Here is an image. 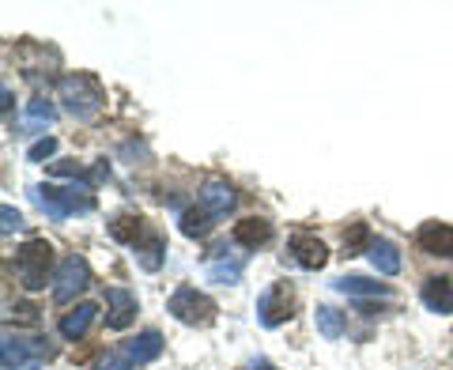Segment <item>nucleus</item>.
<instances>
[{
    "instance_id": "nucleus-22",
    "label": "nucleus",
    "mask_w": 453,
    "mask_h": 370,
    "mask_svg": "<svg viewBox=\"0 0 453 370\" xmlns=\"http://www.w3.org/2000/svg\"><path fill=\"white\" fill-rule=\"evenodd\" d=\"M178 231L186 235V238H204L211 231V216H208L204 208H186L178 216Z\"/></svg>"
},
{
    "instance_id": "nucleus-13",
    "label": "nucleus",
    "mask_w": 453,
    "mask_h": 370,
    "mask_svg": "<svg viewBox=\"0 0 453 370\" xmlns=\"http://www.w3.org/2000/svg\"><path fill=\"white\" fill-rule=\"evenodd\" d=\"M419 298H423V306H427L431 314L449 318V314H453V280H446V276H431V280H423Z\"/></svg>"
},
{
    "instance_id": "nucleus-5",
    "label": "nucleus",
    "mask_w": 453,
    "mask_h": 370,
    "mask_svg": "<svg viewBox=\"0 0 453 370\" xmlns=\"http://www.w3.org/2000/svg\"><path fill=\"white\" fill-rule=\"evenodd\" d=\"M53 355H57V348L42 336H4V344H0V366L35 370V366H46Z\"/></svg>"
},
{
    "instance_id": "nucleus-15",
    "label": "nucleus",
    "mask_w": 453,
    "mask_h": 370,
    "mask_svg": "<svg viewBox=\"0 0 453 370\" xmlns=\"http://www.w3.org/2000/svg\"><path fill=\"white\" fill-rule=\"evenodd\" d=\"M333 288L340 295H348V298H389L393 295L389 283H378L371 276H336Z\"/></svg>"
},
{
    "instance_id": "nucleus-4",
    "label": "nucleus",
    "mask_w": 453,
    "mask_h": 370,
    "mask_svg": "<svg viewBox=\"0 0 453 370\" xmlns=\"http://www.w3.org/2000/svg\"><path fill=\"white\" fill-rule=\"evenodd\" d=\"M166 314L181 325H189V329H208L219 310L204 291H196L193 283H181V288H174V295L166 298Z\"/></svg>"
},
{
    "instance_id": "nucleus-29",
    "label": "nucleus",
    "mask_w": 453,
    "mask_h": 370,
    "mask_svg": "<svg viewBox=\"0 0 453 370\" xmlns=\"http://www.w3.org/2000/svg\"><path fill=\"white\" fill-rule=\"evenodd\" d=\"M250 370H276V366L268 363V359H253V363H250Z\"/></svg>"
},
{
    "instance_id": "nucleus-25",
    "label": "nucleus",
    "mask_w": 453,
    "mask_h": 370,
    "mask_svg": "<svg viewBox=\"0 0 453 370\" xmlns=\"http://www.w3.org/2000/svg\"><path fill=\"white\" fill-rule=\"evenodd\" d=\"M53 121H57L53 103H46V98H31V103H27V129H46Z\"/></svg>"
},
{
    "instance_id": "nucleus-26",
    "label": "nucleus",
    "mask_w": 453,
    "mask_h": 370,
    "mask_svg": "<svg viewBox=\"0 0 453 370\" xmlns=\"http://www.w3.org/2000/svg\"><path fill=\"white\" fill-rule=\"evenodd\" d=\"M95 370H136V363L129 359V351H125V348H113V351H106L103 359L95 363Z\"/></svg>"
},
{
    "instance_id": "nucleus-17",
    "label": "nucleus",
    "mask_w": 453,
    "mask_h": 370,
    "mask_svg": "<svg viewBox=\"0 0 453 370\" xmlns=\"http://www.w3.org/2000/svg\"><path fill=\"white\" fill-rule=\"evenodd\" d=\"M231 238H234L242 250H257V246H265V242L273 238V223L261 220V216H250V220H242V223H234Z\"/></svg>"
},
{
    "instance_id": "nucleus-10",
    "label": "nucleus",
    "mask_w": 453,
    "mask_h": 370,
    "mask_svg": "<svg viewBox=\"0 0 453 370\" xmlns=\"http://www.w3.org/2000/svg\"><path fill=\"white\" fill-rule=\"evenodd\" d=\"M136 310H140V303H136V295L129 291V288H110L106 291V325L110 329H129V325L136 321Z\"/></svg>"
},
{
    "instance_id": "nucleus-16",
    "label": "nucleus",
    "mask_w": 453,
    "mask_h": 370,
    "mask_svg": "<svg viewBox=\"0 0 453 370\" xmlns=\"http://www.w3.org/2000/svg\"><path fill=\"white\" fill-rule=\"evenodd\" d=\"M121 348L129 351V359H133L136 366H144V363H155V359L163 355V336L155 333V329H148V333H136L133 340H125Z\"/></svg>"
},
{
    "instance_id": "nucleus-8",
    "label": "nucleus",
    "mask_w": 453,
    "mask_h": 370,
    "mask_svg": "<svg viewBox=\"0 0 453 370\" xmlns=\"http://www.w3.org/2000/svg\"><path fill=\"white\" fill-rule=\"evenodd\" d=\"M196 204H201L211 220H223V216H231L234 212L238 193H234V185L226 178H208L201 185V193H196Z\"/></svg>"
},
{
    "instance_id": "nucleus-12",
    "label": "nucleus",
    "mask_w": 453,
    "mask_h": 370,
    "mask_svg": "<svg viewBox=\"0 0 453 370\" xmlns=\"http://www.w3.org/2000/svg\"><path fill=\"white\" fill-rule=\"evenodd\" d=\"M133 253H136V265L144 268V273H159L163 261H166V238L155 231V227H148L144 238L133 246Z\"/></svg>"
},
{
    "instance_id": "nucleus-21",
    "label": "nucleus",
    "mask_w": 453,
    "mask_h": 370,
    "mask_svg": "<svg viewBox=\"0 0 453 370\" xmlns=\"http://www.w3.org/2000/svg\"><path fill=\"white\" fill-rule=\"evenodd\" d=\"M366 258H371V265L378 268L381 276H396V273H401V250H396L389 238H374L371 250H366Z\"/></svg>"
},
{
    "instance_id": "nucleus-7",
    "label": "nucleus",
    "mask_w": 453,
    "mask_h": 370,
    "mask_svg": "<svg viewBox=\"0 0 453 370\" xmlns=\"http://www.w3.org/2000/svg\"><path fill=\"white\" fill-rule=\"evenodd\" d=\"M91 288V268L88 261L80 258V253H68V258L57 265V273H53V303H73L76 295H83Z\"/></svg>"
},
{
    "instance_id": "nucleus-20",
    "label": "nucleus",
    "mask_w": 453,
    "mask_h": 370,
    "mask_svg": "<svg viewBox=\"0 0 453 370\" xmlns=\"http://www.w3.org/2000/svg\"><path fill=\"white\" fill-rule=\"evenodd\" d=\"M242 273H246V258H226L223 250H219V261H211L204 268L208 283H223V288H234V283L242 280Z\"/></svg>"
},
{
    "instance_id": "nucleus-19",
    "label": "nucleus",
    "mask_w": 453,
    "mask_h": 370,
    "mask_svg": "<svg viewBox=\"0 0 453 370\" xmlns=\"http://www.w3.org/2000/svg\"><path fill=\"white\" fill-rule=\"evenodd\" d=\"M148 227H151V223H148L144 216L121 212V216H113V220H110V238H113V242H125V246H136V242L144 238Z\"/></svg>"
},
{
    "instance_id": "nucleus-24",
    "label": "nucleus",
    "mask_w": 453,
    "mask_h": 370,
    "mask_svg": "<svg viewBox=\"0 0 453 370\" xmlns=\"http://www.w3.org/2000/svg\"><path fill=\"white\" fill-rule=\"evenodd\" d=\"M371 242H374L371 227H366V223H351L344 231V253H348V258H359V253L371 250Z\"/></svg>"
},
{
    "instance_id": "nucleus-3",
    "label": "nucleus",
    "mask_w": 453,
    "mask_h": 370,
    "mask_svg": "<svg viewBox=\"0 0 453 370\" xmlns=\"http://www.w3.org/2000/svg\"><path fill=\"white\" fill-rule=\"evenodd\" d=\"M53 273H57V258L46 238H27L16 250V276L27 291H42Z\"/></svg>"
},
{
    "instance_id": "nucleus-2",
    "label": "nucleus",
    "mask_w": 453,
    "mask_h": 370,
    "mask_svg": "<svg viewBox=\"0 0 453 370\" xmlns=\"http://www.w3.org/2000/svg\"><path fill=\"white\" fill-rule=\"evenodd\" d=\"M57 98L65 103V110L76 121H95L106 106V91L91 73H68L57 80Z\"/></svg>"
},
{
    "instance_id": "nucleus-6",
    "label": "nucleus",
    "mask_w": 453,
    "mask_h": 370,
    "mask_svg": "<svg viewBox=\"0 0 453 370\" xmlns=\"http://www.w3.org/2000/svg\"><path fill=\"white\" fill-rule=\"evenodd\" d=\"M295 306H299V298H295V288L288 280L268 283L257 298V321L265 329H280V325H288L295 318Z\"/></svg>"
},
{
    "instance_id": "nucleus-11",
    "label": "nucleus",
    "mask_w": 453,
    "mask_h": 370,
    "mask_svg": "<svg viewBox=\"0 0 453 370\" xmlns=\"http://www.w3.org/2000/svg\"><path fill=\"white\" fill-rule=\"evenodd\" d=\"M416 242H419L423 253H431V258L453 261V223H438V220L423 223L416 231Z\"/></svg>"
},
{
    "instance_id": "nucleus-14",
    "label": "nucleus",
    "mask_w": 453,
    "mask_h": 370,
    "mask_svg": "<svg viewBox=\"0 0 453 370\" xmlns=\"http://www.w3.org/2000/svg\"><path fill=\"white\" fill-rule=\"evenodd\" d=\"M95 318H98V306L95 303H80L76 310L61 314V321H57V333H61L65 340H83V336H88V329L95 325Z\"/></svg>"
},
{
    "instance_id": "nucleus-9",
    "label": "nucleus",
    "mask_w": 453,
    "mask_h": 370,
    "mask_svg": "<svg viewBox=\"0 0 453 370\" xmlns=\"http://www.w3.org/2000/svg\"><path fill=\"white\" fill-rule=\"evenodd\" d=\"M288 253L306 273H318V268H325V261H329V250H325V242L314 231H295L288 242Z\"/></svg>"
},
{
    "instance_id": "nucleus-1",
    "label": "nucleus",
    "mask_w": 453,
    "mask_h": 370,
    "mask_svg": "<svg viewBox=\"0 0 453 370\" xmlns=\"http://www.w3.org/2000/svg\"><path fill=\"white\" fill-rule=\"evenodd\" d=\"M31 201L46 212L53 223H65L73 216H91L95 189L91 185H31Z\"/></svg>"
},
{
    "instance_id": "nucleus-18",
    "label": "nucleus",
    "mask_w": 453,
    "mask_h": 370,
    "mask_svg": "<svg viewBox=\"0 0 453 370\" xmlns=\"http://www.w3.org/2000/svg\"><path fill=\"white\" fill-rule=\"evenodd\" d=\"M50 174H53V178H73L76 185H91V189H95L98 181L110 178V166L98 163V166L91 170V166H80V163H50Z\"/></svg>"
},
{
    "instance_id": "nucleus-23",
    "label": "nucleus",
    "mask_w": 453,
    "mask_h": 370,
    "mask_svg": "<svg viewBox=\"0 0 453 370\" xmlns=\"http://www.w3.org/2000/svg\"><path fill=\"white\" fill-rule=\"evenodd\" d=\"M314 321H318V333L325 336V340H340L344 336V314H340V310H333V306H318L314 310Z\"/></svg>"
},
{
    "instance_id": "nucleus-27",
    "label": "nucleus",
    "mask_w": 453,
    "mask_h": 370,
    "mask_svg": "<svg viewBox=\"0 0 453 370\" xmlns=\"http://www.w3.org/2000/svg\"><path fill=\"white\" fill-rule=\"evenodd\" d=\"M57 155V140L53 136H42V140H35L31 148H27V163H50Z\"/></svg>"
},
{
    "instance_id": "nucleus-28",
    "label": "nucleus",
    "mask_w": 453,
    "mask_h": 370,
    "mask_svg": "<svg viewBox=\"0 0 453 370\" xmlns=\"http://www.w3.org/2000/svg\"><path fill=\"white\" fill-rule=\"evenodd\" d=\"M0 220H4V223H0V231H4V235H16L19 227H23V216H19V212L12 208V204L0 208Z\"/></svg>"
}]
</instances>
